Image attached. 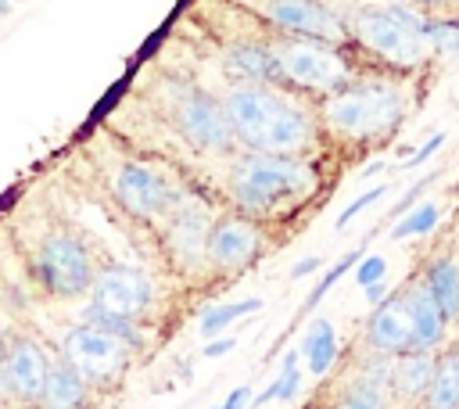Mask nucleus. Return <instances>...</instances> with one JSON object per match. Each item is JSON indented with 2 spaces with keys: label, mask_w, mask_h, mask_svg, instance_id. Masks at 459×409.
<instances>
[{
  "label": "nucleus",
  "mask_w": 459,
  "mask_h": 409,
  "mask_svg": "<svg viewBox=\"0 0 459 409\" xmlns=\"http://www.w3.org/2000/svg\"><path fill=\"white\" fill-rule=\"evenodd\" d=\"M226 115L233 136L265 154H308L316 144L312 115L276 83H237L226 97Z\"/></svg>",
  "instance_id": "obj_1"
},
{
  "label": "nucleus",
  "mask_w": 459,
  "mask_h": 409,
  "mask_svg": "<svg viewBox=\"0 0 459 409\" xmlns=\"http://www.w3.org/2000/svg\"><path fill=\"white\" fill-rule=\"evenodd\" d=\"M319 187V172L301 154H244L230 172V194L251 219H269L298 208Z\"/></svg>",
  "instance_id": "obj_2"
},
{
  "label": "nucleus",
  "mask_w": 459,
  "mask_h": 409,
  "mask_svg": "<svg viewBox=\"0 0 459 409\" xmlns=\"http://www.w3.org/2000/svg\"><path fill=\"white\" fill-rule=\"evenodd\" d=\"M405 93L394 83L380 79H351L348 86L333 90L323 97V122L330 133L369 144V140H387L402 118H405Z\"/></svg>",
  "instance_id": "obj_3"
},
{
  "label": "nucleus",
  "mask_w": 459,
  "mask_h": 409,
  "mask_svg": "<svg viewBox=\"0 0 459 409\" xmlns=\"http://www.w3.org/2000/svg\"><path fill=\"white\" fill-rule=\"evenodd\" d=\"M423 14L402 4L359 7L351 14V36L391 68H416L427 61L430 43L423 36Z\"/></svg>",
  "instance_id": "obj_4"
},
{
  "label": "nucleus",
  "mask_w": 459,
  "mask_h": 409,
  "mask_svg": "<svg viewBox=\"0 0 459 409\" xmlns=\"http://www.w3.org/2000/svg\"><path fill=\"white\" fill-rule=\"evenodd\" d=\"M32 276L54 298H75L93 287L97 273H93L86 244L68 230H54L32 251Z\"/></svg>",
  "instance_id": "obj_5"
},
{
  "label": "nucleus",
  "mask_w": 459,
  "mask_h": 409,
  "mask_svg": "<svg viewBox=\"0 0 459 409\" xmlns=\"http://www.w3.org/2000/svg\"><path fill=\"white\" fill-rule=\"evenodd\" d=\"M280 68H283V83H290L294 90H305V93H323V97L355 79L348 57L337 50V43L305 39V36L280 47Z\"/></svg>",
  "instance_id": "obj_6"
},
{
  "label": "nucleus",
  "mask_w": 459,
  "mask_h": 409,
  "mask_svg": "<svg viewBox=\"0 0 459 409\" xmlns=\"http://www.w3.org/2000/svg\"><path fill=\"white\" fill-rule=\"evenodd\" d=\"M61 355L86 377V380H97V384H108L115 380L126 362H129V344L122 337H115L111 330L97 326V323H82V326H72L65 337H61Z\"/></svg>",
  "instance_id": "obj_7"
},
{
  "label": "nucleus",
  "mask_w": 459,
  "mask_h": 409,
  "mask_svg": "<svg viewBox=\"0 0 459 409\" xmlns=\"http://www.w3.org/2000/svg\"><path fill=\"white\" fill-rule=\"evenodd\" d=\"M93 305L86 312V319L108 316V319H140L151 305V280L143 269L115 262L97 269L93 276Z\"/></svg>",
  "instance_id": "obj_8"
},
{
  "label": "nucleus",
  "mask_w": 459,
  "mask_h": 409,
  "mask_svg": "<svg viewBox=\"0 0 459 409\" xmlns=\"http://www.w3.org/2000/svg\"><path fill=\"white\" fill-rule=\"evenodd\" d=\"M165 251L179 273H197L208 262V233H212V212L197 197H179L176 208L165 215Z\"/></svg>",
  "instance_id": "obj_9"
},
{
  "label": "nucleus",
  "mask_w": 459,
  "mask_h": 409,
  "mask_svg": "<svg viewBox=\"0 0 459 409\" xmlns=\"http://www.w3.org/2000/svg\"><path fill=\"white\" fill-rule=\"evenodd\" d=\"M176 126L179 133L197 144L201 151H230L233 147V126H230V115H226V104H219L212 93L197 90V86H186L179 97H176Z\"/></svg>",
  "instance_id": "obj_10"
},
{
  "label": "nucleus",
  "mask_w": 459,
  "mask_h": 409,
  "mask_svg": "<svg viewBox=\"0 0 459 409\" xmlns=\"http://www.w3.org/2000/svg\"><path fill=\"white\" fill-rule=\"evenodd\" d=\"M111 194L136 219H165L179 201V194L169 187L165 176H158L154 169L136 165V161H129V165H122L115 172Z\"/></svg>",
  "instance_id": "obj_11"
},
{
  "label": "nucleus",
  "mask_w": 459,
  "mask_h": 409,
  "mask_svg": "<svg viewBox=\"0 0 459 409\" xmlns=\"http://www.w3.org/2000/svg\"><path fill=\"white\" fill-rule=\"evenodd\" d=\"M265 14L273 25H280L290 36L323 39V43H344L348 36V25L337 18V11H330L319 0H269Z\"/></svg>",
  "instance_id": "obj_12"
},
{
  "label": "nucleus",
  "mask_w": 459,
  "mask_h": 409,
  "mask_svg": "<svg viewBox=\"0 0 459 409\" xmlns=\"http://www.w3.org/2000/svg\"><path fill=\"white\" fill-rule=\"evenodd\" d=\"M258 255H262V233L251 219L226 215V219L212 222V233H208V265L212 269L237 273V269H247Z\"/></svg>",
  "instance_id": "obj_13"
},
{
  "label": "nucleus",
  "mask_w": 459,
  "mask_h": 409,
  "mask_svg": "<svg viewBox=\"0 0 459 409\" xmlns=\"http://www.w3.org/2000/svg\"><path fill=\"white\" fill-rule=\"evenodd\" d=\"M366 344L377 352H387V355H402L412 348V316H409V301L402 291L377 301V309L366 323Z\"/></svg>",
  "instance_id": "obj_14"
},
{
  "label": "nucleus",
  "mask_w": 459,
  "mask_h": 409,
  "mask_svg": "<svg viewBox=\"0 0 459 409\" xmlns=\"http://www.w3.org/2000/svg\"><path fill=\"white\" fill-rule=\"evenodd\" d=\"M50 355L47 348H39L36 341L22 337L7 348V387L22 398V402H43V387H47V373H50Z\"/></svg>",
  "instance_id": "obj_15"
},
{
  "label": "nucleus",
  "mask_w": 459,
  "mask_h": 409,
  "mask_svg": "<svg viewBox=\"0 0 459 409\" xmlns=\"http://www.w3.org/2000/svg\"><path fill=\"white\" fill-rule=\"evenodd\" d=\"M405 301H409V316H412V348H423V352H434L441 341H445V330H448V316L441 312L437 298L430 294V287L420 280H412L405 291Z\"/></svg>",
  "instance_id": "obj_16"
},
{
  "label": "nucleus",
  "mask_w": 459,
  "mask_h": 409,
  "mask_svg": "<svg viewBox=\"0 0 459 409\" xmlns=\"http://www.w3.org/2000/svg\"><path fill=\"white\" fill-rule=\"evenodd\" d=\"M434 370H437L434 352L409 348V352L394 355V373H391V391H394V398H398V402H427Z\"/></svg>",
  "instance_id": "obj_17"
},
{
  "label": "nucleus",
  "mask_w": 459,
  "mask_h": 409,
  "mask_svg": "<svg viewBox=\"0 0 459 409\" xmlns=\"http://www.w3.org/2000/svg\"><path fill=\"white\" fill-rule=\"evenodd\" d=\"M226 68L240 83H283L280 50H273L265 43H237V47H230Z\"/></svg>",
  "instance_id": "obj_18"
},
{
  "label": "nucleus",
  "mask_w": 459,
  "mask_h": 409,
  "mask_svg": "<svg viewBox=\"0 0 459 409\" xmlns=\"http://www.w3.org/2000/svg\"><path fill=\"white\" fill-rule=\"evenodd\" d=\"M423 283H427L430 294L437 298V305H441V312L448 316V323H459V258L437 255V258L427 265Z\"/></svg>",
  "instance_id": "obj_19"
},
{
  "label": "nucleus",
  "mask_w": 459,
  "mask_h": 409,
  "mask_svg": "<svg viewBox=\"0 0 459 409\" xmlns=\"http://www.w3.org/2000/svg\"><path fill=\"white\" fill-rule=\"evenodd\" d=\"M86 402V377L65 359V362H54L50 373H47V387H43V405H57V409H68V405H82Z\"/></svg>",
  "instance_id": "obj_20"
},
{
  "label": "nucleus",
  "mask_w": 459,
  "mask_h": 409,
  "mask_svg": "<svg viewBox=\"0 0 459 409\" xmlns=\"http://www.w3.org/2000/svg\"><path fill=\"white\" fill-rule=\"evenodd\" d=\"M301 352H305V362L316 377H323L333 359H337V334H333V323L330 319H316L301 341Z\"/></svg>",
  "instance_id": "obj_21"
},
{
  "label": "nucleus",
  "mask_w": 459,
  "mask_h": 409,
  "mask_svg": "<svg viewBox=\"0 0 459 409\" xmlns=\"http://www.w3.org/2000/svg\"><path fill=\"white\" fill-rule=\"evenodd\" d=\"M423 405H434V409L459 405V348L437 359V370H434V380H430V391H427Z\"/></svg>",
  "instance_id": "obj_22"
},
{
  "label": "nucleus",
  "mask_w": 459,
  "mask_h": 409,
  "mask_svg": "<svg viewBox=\"0 0 459 409\" xmlns=\"http://www.w3.org/2000/svg\"><path fill=\"white\" fill-rule=\"evenodd\" d=\"M265 301L262 298H247V301H233V305H215V309H208L204 316H201V334H222L233 319H240V316H251V312H258Z\"/></svg>",
  "instance_id": "obj_23"
},
{
  "label": "nucleus",
  "mask_w": 459,
  "mask_h": 409,
  "mask_svg": "<svg viewBox=\"0 0 459 409\" xmlns=\"http://www.w3.org/2000/svg\"><path fill=\"white\" fill-rule=\"evenodd\" d=\"M298 387H301V377H298V352H287L280 377H276V380L265 387V395H258L255 402H258V405H269V402H280V398H294Z\"/></svg>",
  "instance_id": "obj_24"
},
{
  "label": "nucleus",
  "mask_w": 459,
  "mask_h": 409,
  "mask_svg": "<svg viewBox=\"0 0 459 409\" xmlns=\"http://www.w3.org/2000/svg\"><path fill=\"white\" fill-rule=\"evenodd\" d=\"M437 226V204H420V208H412L402 222H394V230H391V237L394 240H405V237H420V233H430Z\"/></svg>",
  "instance_id": "obj_25"
},
{
  "label": "nucleus",
  "mask_w": 459,
  "mask_h": 409,
  "mask_svg": "<svg viewBox=\"0 0 459 409\" xmlns=\"http://www.w3.org/2000/svg\"><path fill=\"white\" fill-rule=\"evenodd\" d=\"M355 262H359V251H348L344 258H337V262H333V269H330V273H326V276H323V280L312 287V294L305 298V305H301V309H305V312H308V309H316V305L323 301V294H326V291H330V287H333V283H337V280H341V276H344V273H348Z\"/></svg>",
  "instance_id": "obj_26"
},
{
  "label": "nucleus",
  "mask_w": 459,
  "mask_h": 409,
  "mask_svg": "<svg viewBox=\"0 0 459 409\" xmlns=\"http://www.w3.org/2000/svg\"><path fill=\"white\" fill-rule=\"evenodd\" d=\"M384 273H387V262H384L380 255H369V258L359 262V269H355V283H359V287H369V283L384 280Z\"/></svg>",
  "instance_id": "obj_27"
},
{
  "label": "nucleus",
  "mask_w": 459,
  "mask_h": 409,
  "mask_svg": "<svg viewBox=\"0 0 459 409\" xmlns=\"http://www.w3.org/2000/svg\"><path fill=\"white\" fill-rule=\"evenodd\" d=\"M384 190H387V187H373V190H366L362 197H355V201H351V204H348V208L341 212V219H337V230H344V226H348V222H351V219H355V215H359V212H362L366 204L380 201V197H384Z\"/></svg>",
  "instance_id": "obj_28"
},
{
  "label": "nucleus",
  "mask_w": 459,
  "mask_h": 409,
  "mask_svg": "<svg viewBox=\"0 0 459 409\" xmlns=\"http://www.w3.org/2000/svg\"><path fill=\"white\" fill-rule=\"evenodd\" d=\"M441 144H445V133H437V136H430V140H427V144H423V147H420V151H416V154H412V158H409L405 165H409V169H416V165H423V161H427V158H430V154H434V151H437Z\"/></svg>",
  "instance_id": "obj_29"
},
{
  "label": "nucleus",
  "mask_w": 459,
  "mask_h": 409,
  "mask_svg": "<svg viewBox=\"0 0 459 409\" xmlns=\"http://www.w3.org/2000/svg\"><path fill=\"white\" fill-rule=\"evenodd\" d=\"M427 187H430V176H423V179H420V183H416V187H412V190H409V194H405V197L394 204V215H402V212H405V208H409V204H412V201H416V197H420Z\"/></svg>",
  "instance_id": "obj_30"
},
{
  "label": "nucleus",
  "mask_w": 459,
  "mask_h": 409,
  "mask_svg": "<svg viewBox=\"0 0 459 409\" xmlns=\"http://www.w3.org/2000/svg\"><path fill=\"white\" fill-rule=\"evenodd\" d=\"M316 269H319V258H316V255H308V258H301V262H294V265H290V276H294V280H301V276H308V273H316Z\"/></svg>",
  "instance_id": "obj_31"
},
{
  "label": "nucleus",
  "mask_w": 459,
  "mask_h": 409,
  "mask_svg": "<svg viewBox=\"0 0 459 409\" xmlns=\"http://www.w3.org/2000/svg\"><path fill=\"white\" fill-rule=\"evenodd\" d=\"M230 348H233V337H222V341H208V344H204V355H208V359H215V355H226Z\"/></svg>",
  "instance_id": "obj_32"
},
{
  "label": "nucleus",
  "mask_w": 459,
  "mask_h": 409,
  "mask_svg": "<svg viewBox=\"0 0 459 409\" xmlns=\"http://www.w3.org/2000/svg\"><path fill=\"white\" fill-rule=\"evenodd\" d=\"M247 391H251V387H237V391H233V395H230V398H226V409H237V405H244V402H247V398H251V395H247Z\"/></svg>",
  "instance_id": "obj_33"
},
{
  "label": "nucleus",
  "mask_w": 459,
  "mask_h": 409,
  "mask_svg": "<svg viewBox=\"0 0 459 409\" xmlns=\"http://www.w3.org/2000/svg\"><path fill=\"white\" fill-rule=\"evenodd\" d=\"M384 294H387L384 280H377V283H369V287H366V298H369V301H384Z\"/></svg>",
  "instance_id": "obj_34"
},
{
  "label": "nucleus",
  "mask_w": 459,
  "mask_h": 409,
  "mask_svg": "<svg viewBox=\"0 0 459 409\" xmlns=\"http://www.w3.org/2000/svg\"><path fill=\"white\" fill-rule=\"evenodd\" d=\"M4 391H11V387H7V352H0V395H4Z\"/></svg>",
  "instance_id": "obj_35"
},
{
  "label": "nucleus",
  "mask_w": 459,
  "mask_h": 409,
  "mask_svg": "<svg viewBox=\"0 0 459 409\" xmlns=\"http://www.w3.org/2000/svg\"><path fill=\"white\" fill-rule=\"evenodd\" d=\"M409 4H437V0H409Z\"/></svg>",
  "instance_id": "obj_36"
},
{
  "label": "nucleus",
  "mask_w": 459,
  "mask_h": 409,
  "mask_svg": "<svg viewBox=\"0 0 459 409\" xmlns=\"http://www.w3.org/2000/svg\"><path fill=\"white\" fill-rule=\"evenodd\" d=\"M0 11H7V0H0Z\"/></svg>",
  "instance_id": "obj_37"
},
{
  "label": "nucleus",
  "mask_w": 459,
  "mask_h": 409,
  "mask_svg": "<svg viewBox=\"0 0 459 409\" xmlns=\"http://www.w3.org/2000/svg\"><path fill=\"white\" fill-rule=\"evenodd\" d=\"M448 4H459V0H448Z\"/></svg>",
  "instance_id": "obj_38"
}]
</instances>
